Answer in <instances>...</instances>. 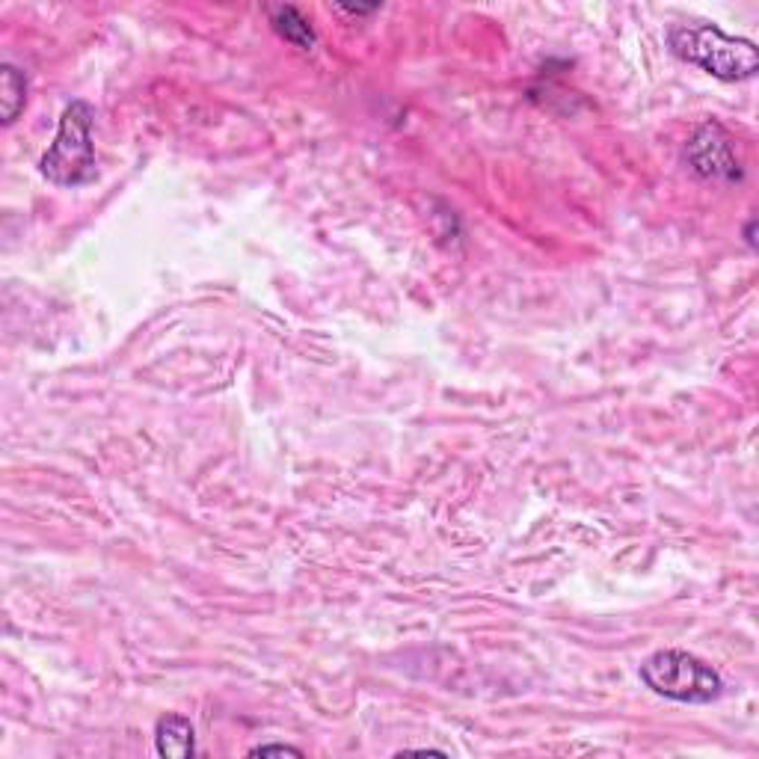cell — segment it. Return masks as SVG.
Listing matches in <instances>:
<instances>
[{
  "mask_svg": "<svg viewBox=\"0 0 759 759\" xmlns=\"http://www.w3.org/2000/svg\"><path fill=\"white\" fill-rule=\"evenodd\" d=\"M154 750L166 759H190L196 754V730L185 716H163L154 727Z\"/></svg>",
  "mask_w": 759,
  "mask_h": 759,
  "instance_id": "obj_5",
  "label": "cell"
},
{
  "mask_svg": "<svg viewBox=\"0 0 759 759\" xmlns=\"http://www.w3.org/2000/svg\"><path fill=\"white\" fill-rule=\"evenodd\" d=\"M668 48L683 63L704 69L718 80H750L759 72V48L750 39L730 36L716 24H673Z\"/></svg>",
  "mask_w": 759,
  "mask_h": 759,
  "instance_id": "obj_1",
  "label": "cell"
},
{
  "mask_svg": "<svg viewBox=\"0 0 759 759\" xmlns=\"http://www.w3.org/2000/svg\"><path fill=\"white\" fill-rule=\"evenodd\" d=\"M338 12H350V15H369V12H374L377 7H336Z\"/></svg>",
  "mask_w": 759,
  "mask_h": 759,
  "instance_id": "obj_9",
  "label": "cell"
},
{
  "mask_svg": "<svg viewBox=\"0 0 759 759\" xmlns=\"http://www.w3.org/2000/svg\"><path fill=\"white\" fill-rule=\"evenodd\" d=\"M685 158L692 163V170L704 178L742 182V163L733 149V137L718 122H706L695 130V137L685 146Z\"/></svg>",
  "mask_w": 759,
  "mask_h": 759,
  "instance_id": "obj_4",
  "label": "cell"
},
{
  "mask_svg": "<svg viewBox=\"0 0 759 759\" xmlns=\"http://www.w3.org/2000/svg\"><path fill=\"white\" fill-rule=\"evenodd\" d=\"M303 757V750L291 748V745H259L250 750V757Z\"/></svg>",
  "mask_w": 759,
  "mask_h": 759,
  "instance_id": "obj_8",
  "label": "cell"
},
{
  "mask_svg": "<svg viewBox=\"0 0 759 759\" xmlns=\"http://www.w3.org/2000/svg\"><path fill=\"white\" fill-rule=\"evenodd\" d=\"M754 226H757V223L750 220V223H748V232H745V235H748V244H750V247H754Z\"/></svg>",
  "mask_w": 759,
  "mask_h": 759,
  "instance_id": "obj_10",
  "label": "cell"
},
{
  "mask_svg": "<svg viewBox=\"0 0 759 759\" xmlns=\"http://www.w3.org/2000/svg\"><path fill=\"white\" fill-rule=\"evenodd\" d=\"M96 110L87 101L65 104L54 142L39 161V173L57 187H84L96 178Z\"/></svg>",
  "mask_w": 759,
  "mask_h": 759,
  "instance_id": "obj_2",
  "label": "cell"
},
{
  "mask_svg": "<svg viewBox=\"0 0 759 759\" xmlns=\"http://www.w3.org/2000/svg\"><path fill=\"white\" fill-rule=\"evenodd\" d=\"M640 683L652 695L668 697L676 704H712L724 695L721 673L685 650H659L640 664Z\"/></svg>",
  "mask_w": 759,
  "mask_h": 759,
  "instance_id": "obj_3",
  "label": "cell"
},
{
  "mask_svg": "<svg viewBox=\"0 0 759 759\" xmlns=\"http://www.w3.org/2000/svg\"><path fill=\"white\" fill-rule=\"evenodd\" d=\"M0 110H3V125H12L27 108V75L15 65L0 69Z\"/></svg>",
  "mask_w": 759,
  "mask_h": 759,
  "instance_id": "obj_7",
  "label": "cell"
},
{
  "mask_svg": "<svg viewBox=\"0 0 759 759\" xmlns=\"http://www.w3.org/2000/svg\"><path fill=\"white\" fill-rule=\"evenodd\" d=\"M271 24H273V30L279 33L285 42H291L294 48H303V51L315 48V39H318L315 30H312L309 18H306L303 12L297 10V7H273Z\"/></svg>",
  "mask_w": 759,
  "mask_h": 759,
  "instance_id": "obj_6",
  "label": "cell"
}]
</instances>
